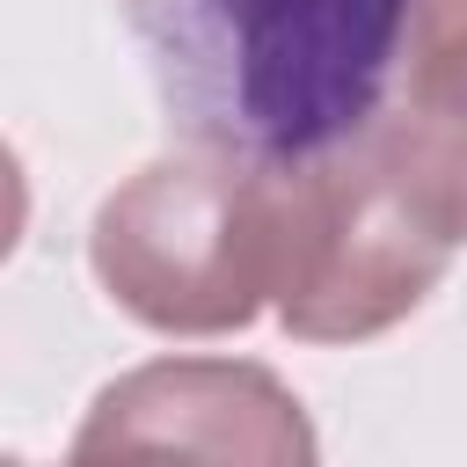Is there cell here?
<instances>
[{
	"label": "cell",
	"mask_w": 467,
	"mask_h": 467,
	"mask_svg": "<svg viewBox=\"0 0 467 467\" xmlns=\"http://www.w3.org/2000/svg\"><path fill=\"white\" fill-rule=\"evenodd\" d=\"M117 15L182 146L314 161L387 109L416 0H117Z\"/></svg>",
	"instance_id": "1"
},
{
	"label": "cell",
	"mask_w": 467,
	"mask_h": 467,
	"mask_svg": "<svg viewBox=\"0 0 467 467\" xmlns=\"http://www.w3.org/2000/svg\"><path fill=\"white\" fill-rule=\"evenodd\" d=\"M438 234L467 241V0H416L387 109L365 124Z\"/></svg>",
	"instance_id": "5"
},
{
	"label": "cell",
	"mask_w": 467,
	"mask_h": 467,
	"mask_svg": "<svg viewBox=\"0 0 467 467\" xmlns=\"http://www.w3.org/2000/svg\"><path fill=\"white\" fill-rule=\"evenodd\" d=\"M452 241L394 175L372 131L299 161V263L277 299L299 343H365L423 306L445 277Z\"/></svg>",
	"instance_id": "3"
},
{
	"label": "cell",
	"mask_w": 467,
	"mask_h": 467,
	"mask_svg": "<svg viewBox=\"0 0 467 467\" xmlns=\"http://www.w3.org/2000/svg\"><path fill=\"white\" fill-rule=\"evenodd\" d=\"M88 263L161 336H226L285 299L299 263V161L182 146L102 197Z\"/></svg>",
	"instance_id": "2"
},
{
	"label": "cell",
	"mask_w": 467,
	"mask_h": 467,
	"mask_svg": "<svg viewBox=\"0 0 467 467\" xmlns=\"http://www.w3.org/2000/svg\"><path fill=\"white\" fill-rule=\"evenodd\" d=\"M58 467H321V445L270 365L153 358L88 401Z\"/></svg>",
	"instance_id": "4"
}]
</instances>
